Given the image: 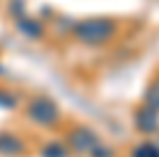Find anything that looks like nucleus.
I'll return each mask as SVG.
<instances>
[{
	"mask_svg": "<svg viewBox=\"0 0 159 157\" xmlns=\"http://www.w3.org/2000/svg\"><path fill=\"white\" fill-rule=\"evenodd\" d=\"M27 152V145L20 136L2 131L0 133V157H22Z\"/></svg>",
	"mask_w": 159,
	"mask_h": 157,
	"instance_id": "nucleus-5",
	"label": "nucleus"
},
{
	"mask_svg": "<svg viewBox=\"0 0 159 157\" xmlns=\"http://www.w3.org/2000/svg\"><path fill=\"white\" fill-rule=\"evenodd\" d=\"M0 107L2 109H15L17 107V99L12 97V94H7V92H0Z\"/></svg>",
	"mask_w": 159,
	"mask_h": 157,
	"instance_id": "nucleus-11",
	"label": "nucleus"
},
{
	"mask_svg": "<svg viewBox=\"0 0 159 157\" xmlns=\"http://www.w3.org/2000/svg\"><path fill=\"white\" fill-rule=\"evenodd\" d=\"M135 128L140 133H157L159 131V111L152 107H145L135 111Z\"/></svg>",
	"mask_w": 159,
	"mask_h": 157,
	"instance_id": "nucleus-4",
	"label": "nucleus"
},
{
	"mask_svg": "<svg viewBox=\"0 0 159 157\" xmlns=\"http://www.w3.org/2000/svg\"><path fill=\"white\" fill-rule=\"evenodd\" d=\"M97 143H99V138L94 136V131H89V128H75L68 136V145L75 155H87Z\"/></svg>",
	"mask_w": 159,
	"mask_h": 157,
	"instance_id": "nucleus-3",
	"label": "nucleus"
},
{
	"mask_svg": "<svg viewBox=\"0 0 159 157\" xmlns=\"http://www.w3.org/2000/svg\"><path fill=\"white\" fill-rule=\"evenodd\" d=\"M27 118L41 128H53L60 121V107L51 97H34L27 107Z\"/></svg>",
	"mask_w": 159,
	"mask_h": 157,
	"instance_id": "nucleus-2",
	"label": "nucleus"
},
{
	"mask_svg": "<svg viewBox=\"0 0 159 157\" xmlns=\"http://www.w3.org/2000/svg\"><path fill=\"white\" fill-rule=\"evenodd\" d=\"M41 157H70V150L63 145V143L53 140V143H48V145H43Z\"/></svg>",
	"mask_w": 159,
	"mask_h": 157,
	"instance_id": "nucleus-7",
	"label": "nucleus"
},
{
	"mask_svg": "<svg viewBox=\"0 0 159 157\" xmlns=\"http://www.w3.org/2000/svg\"><path fill=\"white\" fill-rule=\"evenodd\" d=\"M10 12L15 17H22L24 15V2L22 0H10Z\"/></svg>",
	"mask_w": 159,
	"mask_h": 157,
	"instance_id": "nucleus-12",
	"label": "nucleus"
},
{
	"mask_svg": "<svg viewBox=\"0 0 159 157\" xmlns=\"http://www.w3.org/2000/svg\"><path fill=\"white\" fill-rule=\"evenodd\" d=\"M89 152H92V157H113V150H111V147H104L101 143H97Z\"/></svg>",
	"mask_w": 159,
	"mask_h": 157,
	"instance_id": "nucleus-10",
	"label": "nucleus"
},
{
	"mask_svg": "<svg viewBox=\"0 0 159 157\" xmlns=\"http://www.w3.org/2000/svg\"><path fill=\"white\" fill-rule=\"evenodd\" d=\"M118 31V22L111 17H87L72 27V34L84 46H104Z\"/></svg>",
	"mask_w": 159,
	"mask_h": 157,
	"instance_id": "nucleus-1",
	"label": "nucleus"
},
{
	"mask_svg": "<svg viewBox=\"0 0 159 157\" xmlns=\"http://www.w3.org/2000/svg\"><path fill=\"white\" fill-rule=\"evenodd\" d=\"M133 157H159V145L157 143H140L138 147H133Z\"/></svg>",
	"mask_w": 159,
	"mask_h": 157,
	"instance_id": "nucleus-8",
	"label": "nucleus"
},
{
	"mask_svg": "<svg viewBox=\"0 0 159 157\" xmlns=\"http://www.w3.org/2000/svg\"><path fill=\"white\" fill-rule=\"evenodd\" d=\"M145 104L159 111V82L154 85V87H149L147 92H145Z\"/></svg>",
	"mask_w": 159,
	"mask_h": 157,
	"instance_id": "nucleus-9",
	"label": "nucleus"
},
{
	"mask_svg": "<svg viewBox=\"0 0 159 157\" xmlns=\"http://www.w3.org/2000/svg\"><path fill=\"white\" fill-rule=\"evenodd\" d=\"M15 27L17 31H22L27 39L36 41L43 36V24L39 20H34V17H27V15H22V17H15Z\"/></svg>",
	"mask_w": 159,
	"mask_h": 157,
	"instance_id": "nucleus-6",
	"label": "nucleus"
}]
</instances>
